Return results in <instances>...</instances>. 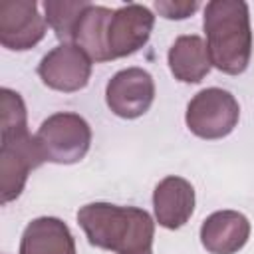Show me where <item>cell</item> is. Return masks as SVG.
Returning a JSON list of instances; mask_svg holds the SVG:
<instances>
[{"label": "cell", "mask_w": 254, "mask_h": 254, "mask_svg": "<svg viewBox=\"0 0 254 254\" xmlns=\"http://www.w3.org/2000/svg\"><path fill=\"white\" fill-rule=\"evenodd\" d=\"M250 236V222L242 212L218 210L204 218L200 242L210 254H236Z\"/></svg>", "instance_id": "11"}, {"label": "cell", "mask_w": 254, "mask_h": 254, "mask_svg": "<svg viewBox=\"0 0 254 254\" xmlns=\"http://www.w3.org/2000/svg\"><path fill=\"white\" fill-rule=\"evenodd\" d=\"M145 254H153V252H145Z\"/></svg>", "instance_id": "18"}, {"label": "cell", "mask_w": 254, "mask_h": 254, "mask_svg": "<svg viewBox=\"0 0 254 254\" xmlns=\"http://www.w3.org/2000/svg\"><path fill=\"white\" fill-rule=\"evenodd\" d=\"M202 26L212 65L228 75L242 73L252 54L248 4L240 0H212L204 8Z\"/></svg>", "instance_id": "2"}, {"label": "cell", "mask_w": 254, "mask_h": 254, "mask_svg": "<svg viewBox=\"0 0 254 254\" xmlns=\"http://www.w3.org/2000/svg\"><path fill=\"white\" fill-rule=\"evenodd\" d=\"M46 16L38 12L34 0L0 2V44L8 50L24 52L46 36Z\"/></svg>", "instance_id": "8"}, {"label": "cell", "mask_w": 254, "mask_h": 254, "mask_svg": "<svg viewBox=\"0 0 254 254\" xmlns=\"http://www.w3.org/2000/svg\"><path fill=\"white\" fill-rule=\"evenodd\" d=\"M46 163V157L28 129L0 131V200L12 202L24 190L30 171Z\"/></svg>", "instance_id": "3"}, {"label": "cell", "mask_w": 254, "mask_h": 254, "mask_svg": "<svg viewBox=\"0 0 254 254\" xmlns=\"http://www.w3.org/2000/svg\"><path fill=\"white\" fill-rule=\"evenodd\" d=\"M210 56L200 36H181L169 50L171 73L185 83H198L210 71Z\"/></svg>", "instance_id": "13"}, {"label": "cell", "mask_w": 254, "mask_h": 254, "mask_svg": "<svg viewBox=\"0 0 254 254\" xmlns=\"http://www.w3.org/2000/svg\"><path fill=\"white\" fill-rule=\"evenodd\" d=\"M113 18V10L105 6L91 4L75 30V44L91 58V62H109V50H107V30L109 22Z\"/></svg>", "instance_id": "14"}, {"label": "cell", "mask_w": 254, "mask_h": 254, "mask_svg": "<svg viewBox=\"0 0 254 254\" xmlns=\"http://www.w3.org/2000/svg\"><path fill=\"white\" fill-rule=\"evenodd\" d=\"M77 222L95 248L115 254L151 252L155 224L147 210L137 206H117L91 202L79 208Z\"/></svg>", "instance_id": "1"}, {"label": "cell", "mask_w": 254, "mask_h": 254, "mask_svg": "<svg viewBox=\"0 0 254 254\" xmlns=\"http://www.w3.org/2000/svg\"><path fill=\"white\" fill-rule=\"evenodd\" d=\"M240 107L232 93L220 87L198 91L187 105V127L200 139H222L238 123Z\"/></svg>", "instance_id": "5"}, {"label": "cell", "mask_w": 254, "mask_h": 254, "mask_svg": "<svg viewBox=\"0 0 254 254\" xmlns=\"http://www.w3.org/2000/svg\"><path fill=\"white\" fill-rule=\"evenodd\" d=\"M157 222L169 230L181 228L194 210V189L183 177H165L153 192Z\"/></svg>", "instance_id": "10"}, {"label": "cell", "mask_w": 254, "mask_h": 254, "mask_svg": "<svg viewBox=\"0 0 254 254\" xmlns=\"http://www.w3.org/2000/svg\"><path fill=\"white\" fill-rule=\"evenodd\" d=\"M38 75L50 89L64 93L79 91L89 81L91 58L77 44H60L42 58Z\"/></svg>", "instance_id": "6"}, {"label": "cell", "mask_w": 254, "mask_h": 254, "mask_svg": "<svg viewBox=\"0 0 254 254\" xmlns=\"http://www.w3.org/2000/svg\"><path fill=\"white\" fill-rule=\"evenodd\" d=\"M14 129H28L26 105L20 93L4 87L0 91V131H14Z\"/></svg>", "instance_id": "16"}, {"label": "cell", "mask_w": 254, "mask_h": 254, "mask_svg": "<svg viewBox=\"0 0 254 254\" xmlns=\"http://www.w3.org/2000/svg\"><path fill=\"white\" fill-rule=\"evenodd\" d=\"M155 99V83L149 71L141 67H127L117 71L107 87L105 101L107 107L123 119H135L149 111Z\"/></svg>", "instance_id": "7"}, {"label": "cell", "mask_w": 254, "mask_h": 254, "mask_svg": "<svg viewBox=\"0 0 254 254\" xmlns=\"http://www.w3.org/2000/svg\"><path fill=\"white\" fill-rule=\"evenodd\" d=\"M155 26L153 12L143 4H127L113 12L107 30L109 60L125 58L141 50Z\"/></svg>", "instance_id": "9"}, {"label": "cell", "mask_w": 254, "mask_h": 254, "mask_svg": "<svg viewBox=\"0 0 254 254\" xmlns=\"http://www.w3.org/2000/svg\"><path fill=\"white\" fill-rule=\"evenodd\" d=\"M36 141L46 161L71 165L81 161L91 145V129L77 113H54L38 129Z\"/></svg>", "instance_id": "4"}, {"label": "cell", "mask_w": 254, "mask_h": 254, "mask_svg": "<svg viewBox=\"0 0 254 254\" xmlns=\"http://www.w3.org/2000/svg\"><path fill=\"white\" fill-rule=\"evenodd\" d=\"M20 254H75V240L64 220L40 216L26 226Z\"/></svg>", "instance_id": "12"}, {"label": "cell", "mask_w": 254, "mask_h": 254, "mask_svg": "<svg viewBox=\"0 0 254 254\" xmlns=\"http://www.w3.org/2000/svg\"><path fill=\"white\" fill-rule=\"evenodd\" d=\"M91 4L87 0L79 2H56V0H46L44 10H46V22L48 26L56 32V38L62 40L64 44H71L75 40V30L79 26V20L83 12Z\"/></svg>", "instance_id": "15"}, {"label": "cell", "mask_w": 254, "mask_h": 254, "mask_svg": "<svg viewBox=\"0 0 254 254\" xmlns=\"http://www.w3.org/2000/svg\"><path fill=\"white\" fill-rule=\"evenodd\" d=\"M198 8V2H155V10L169 20H183L189 18Z\"/></svg>", "instance_id": "17"}]
</instances>
